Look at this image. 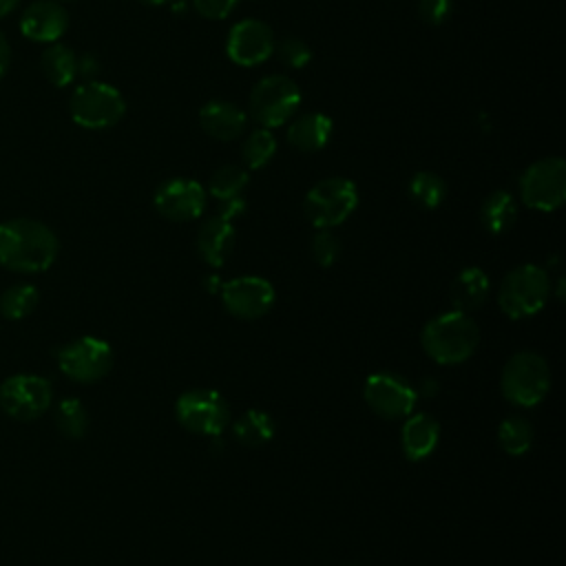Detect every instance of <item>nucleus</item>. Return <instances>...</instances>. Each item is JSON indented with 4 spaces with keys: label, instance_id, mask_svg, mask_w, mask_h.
I'll use <instances>...</instances> for the list:
<instances>
[{
    "label": "nucleus",
    "instance_id": "nucleus-37",
    "mask_svg": "<svg viewBox=\"0 0 566 566\" xmlns=\"http://www.w3.org/2000/svg\"><path fill=\"white\" fill-rule=\"evenodd\" d=\"M9 60H11V49H9L7 38H4L2 31H0V77L4 75V71H7V66H9Z\"/></svg>",
    "mask_w": 566,
    "mask_h": 566
},
{
    "label": "nucleus",
    "instance_id": "nucleus-28",
    "mask_svg": "<svg viewBox=\"0 0 566 566\" xmlns=\"http://www.w3.org/2000/svg\"><path fill=\"white\" fill-rule=\"evenodd\" d=\"M40 301L38 287L31 283H15L7 287L0 296V314L11 321H20L29 316Z\"/></svg>",
    "mask_w": 566,
    "mask_h": 566
},
{
    "label": "nucleus",
    "instance_id": "nucleus-31",
    "mask_svg": "<svg viewBox=\"0 0 566 566\" xmlns=\"http://www.w3.org/2000/svg\"><path fill=\"white\" fill-rule=\"evenodd\" d=\"M310 252H312V259L321 265V268H329L338 261L340 256V241L329 232V230H318L314 237H312V243H310Z\"/></svg>",
    "mask_w": 566,
    "mask_h": 566
},
{
    "label": "nucleus",
    "instance_id": "nucleus-34",
    "mask_svg": "<svg viewBox=\"0 0 566 566\" xmlns=\"http://www.w3.org/2000/svg\"><path fill=\"white\" fill-rule=\"evenodd\" d=\"M237 2L239 0H192L197 13L203 18H210V20L226 18L237 7Z\"/></svg>",
    "mask_w": 566,
    "mask_h": 566
},
{
    "label": "nucleus",
    "instance_id": "nucleus-5",
    "mask_svg": "<svg viewBox=\"0 0 566 566\" xmlns=\"http://www.w3.org/2000/svg\"><path fill=\"white\" fill-rule=\"evenodd\" d=\"M358 206V188L345 177H327L314 184L303 201V212L316 230L340 226Z\"/></svg>",
    "mask_w": 566,
    "mask_h": 566
},
{
    "label": "nucleus",
    "instance_id": "nucleus-39",
    "mask_svg": "<svg viewBox=\"0 0 566 566\" xmlns=\"http://www.w3.org/2000/svg\"><path fill=\"white\" fill-rule=\"evenodd\" d=\"M221 285H223V281H219V276H208L206 279V290L208 292H219Z\"/></svg>",
    "mask_w": 566,
    "mask_h": 566
},
{
    "label": "nucleus",
    "instance_id": "nucleus-27",
    "mask_svg": "<svg viewBox=\"0 0 566 566\" xmlns=\"http://www.w3.org/2000/svg\"><path fill=\"white\" fill-rule=\"evenodd\" d=\"M250 177L248 170L234 164H226L221 168H217L210 175L208 181V195H212L217 201H226V199H234L241 197V192L245 190Z\"/></svg>",
    "mask_w": 566,
    "mask_h": 566
},
{
    "label": "nucleus",
    "instance_id": "nucleus-15",
    "mask_svg": "<svg viewBox=\"0 0 566 566\" xmlns=\"http://www.w3.org/2000/svg\"><path fill=\"white\" fill-rule=\"evenodd\" d=\"M274 33L265 22L245 18L230 29L226 53L239 66H256L274 53Z\"/></svg>",
    "mask_w": 566,
    "mask_h": 566
},
{
    "label": "nucleus",
    "instance_id": "nucleus-18",
    "mask_svg": "<svg viewBox=\"0 0 566 566\" xmlns=\"http://www.w3.org/2000/svg\"><path fill=\"white\" fill-rule=\"evenodd\" d=\"M199 124L212 139L230 142L245 130V113L228 99H212L199 111Z\"/></svg>",
    "mask_w": 566,
    "mask_h": 566
},
{
    "label": "nucleus",
    "instance_id": "nucleus-29",
    "mask_svg": "<svg viewBox=\"0 0 566 566\" xmlns=\"http://www.w3.org/2000/svg\"><path fill=\"white\" fill-rule=\"evenodd\" d=\"M55 427L66 438H82L88 429V411L77 398H64L55 407Z\"/></svg>",
    "mask_w": 566,
    "mask_h": 566
},
{
    "label": "nucleus",
    "instance_id": "nucleus-38",
    "mask_svg": "<svg viewBox=\"0 0 566 566\" xmlns=\"http://www.w3.org/2000/svg\"><path fill=\"white\" fill-rule=\"evenodd\" d=\"M18 4H20V0H0V18L9 15Z\"/></svg>",
    "mask_w": 566,
    "mask_h": 566
},
{
    "label": "nucleus",
    "instance_id": "nucleus-36",
    "mask_svg": "<svg viewBox=\"0 0 566 566\" xmlns=\"http://www.w3.org/2000/svg\"><path fill=\"white\" fill-rule=\"evenodd\" d=\"M97 71H99V62H97V57H95V55L86 53V55L77 57V75H82V77H88V80H91Z\"/></svg>",
    "mask_w": 566,
    "mask_h": 566
},
{
    "label": "nucleus",
    "instance_id": "nucleus-11",
    "mask_svg": "<svg viewBox=\"0 0 566 566\" xmlns=\"http://www.w3.org/2000/svg\"><path fill=\"white\" fill-rule=\"evenodd\" d=\"M57 365L75 382H95L113 367V349L104 338L82 336L57 349Z\"/></svg>",
    "mask_w": 566,
    "mask_h": 566
},
{
    "label": "nucleus",
    "instance_id": "nucleus-12",
    "mask_svg": "<svg viewBox=\"0 0 566 566\" xmlns=\"http://www.w3.org/2000/svg\"><path fill=\"white\" fill-rule=\"evenodd\" d=\"M53 402V387L44 376L15 374L0 385V407L15 420H35Z\"/></svg>",
    "mask_w": 566,
    "mask_h": 566
},
{
    "label": "nucleus",
    "instance_id": "nucleus-21",
    "mask_svg": "<svg viewBox=\"0 0 566 566\" xmlns=\"http://www.w3.org/2000/svg\"><path fill=\"white\" fill-rule=\"evenodd\" d=\"M332 137V119L323 113H303L287 126V142L303 153H316Z\"/></svg>",
    "mask_w": 566,
    "mask_h": 566
},
{
    "label": "nucleus",
    "instance_id": "nucleus-16",
    "mask_svg": "<svg viewBox=\"0 0 566 566\" xmlns=\"http://www.w3.org/2000/svg\"><path fill=\"white\" fill-rule=\"evenodd\" d=\"M69 27L66 9L55 0H35L20 15V31L33 42H57Z\"/></svg>",
    "mask_w": 566,
    "mask_h": 566
},
{
    "label": "nucleus",
    "instance_id": "nucleus-23",
    "mask_svg": "<svg viewBox=\"0 0 566 566\" xmlns=\"http://www.w3.org/2000/svg\"><path fill=\"white\" fill-rule=\"evenodd\" d=\"M274 431H276V424L272 416L263 409H248L232 424L234 440L243 447L268 444L274 438Z\"/></svg>",
    "mask_w": 566,
    "mask_h": 566
},
{
    "label": "nucleus",
    "instance_id": "nucleus-40",
    "mask_svg": "<svg viewBox=\"0 0 566 566\" xmlns=\"http://www.w3.org/2000/svg\"><path fill=\"white\" fill-rule=\"evenodd\" d=\"M146 2H150V4H164V2H170V0H146Z\"/></svg>",
    "mask_w": 566,
    "mask_h": 566
},
{
    "label": "nucleus",
    "instance_id": "nucleus-17",
    "mask_svg": "<svg viewBox=\"0 0 566 566\" xmlns=\"http://www.w3.org/2000/svg\"><path fill=\"white\" fill-rule=\"evenodd\" d=\"M440 442V424L429 413H409L400 431V449L407 460L422 462L427 460Z\"/></svg>",
    "mask_w": 566,
    "mask_h": 566
},
{
    "label": "nucleus",
    "instance_id": "nucleus-10",
    "mask_svg": "<svg viewBox=\"0 0 566 566\" xmlns=\"http://www.w3.org/2000/svg\"><path fill=\"white\" fill-rule=\"evenodd\" d=\"M363 398L376 416L385 420H400L413 413L418 391L411 382H407V378L394 371H376L367 376L363 385Z\"/></svg>",
    "mask_w": 566,
    "mask_h": 566
},
{
    "label": "nucleus",
    "instance_id": "nucleus-30",
    "mask_svg": "<svg viewBox=\"0 0 566 566\" xmlns=\"http://www.w3.org/2000/svg\"><path fill=\"white\" fill-rule=\"evenodd\" d=\"M274 153H276V139H274V135L270 133V128H263V126L256 128V130H252V133L245 137L243 146H241L243 161H245V166L252 168V170L263 168V166L274 157Z\"/></svg>",
    "mask_w": 566,
    "mask_h": 566
},
{
    "label": "nucleus",
    "instance_id": "nucleus-3",
    "mask_svg": "<svg viewBox=\"0 0 566 566\" xmlns=\"http://www.w3.org/2000/svg\"><path fill=\"white\" fill-rule=\"evenodd\" d=\"M553 292L551 276L544 268L535 263H524L511 270L497 290V305L509 318L535 316L548 301Z\"/></svg>",
    "mask_w": 566,
    "mask_h": 566
},
{
    "label": "nucleus",
    "instance_id": "nucleus-8",
    "mask_svg": "<svg viewBox=\"0 0 566 566\" xmlns=\"http://www.w3.org/2000/svg\"><path fill=\"white\" fill-rule=\"evenodd\" d=\"M177 422L199 436H219L230 422V407L217 389H188L175 402Z\"/></svg>",
    "mask_w": 566,
    "mask_h": 566
},
{
    "label": "nucleus",
    "instance_id": "nucleus-22",
    "mask_svg": "<svg viewBox=\"0 0 566 566\" xmlns=\"http://www.w3.org/2000/svg\"><path fill=\"white\" fill-rule=\"evenodd\" d=\"M517 219V203L509 190L491 192L480 208V221L489 234H504Z\"/></svg>",
    "mask_w": 566,
    "mask_h": 566
},
{
    "label": "nucleus",
    "instance_id": "nucleus-35",
    "mask_svg": "<svg viewBox=\"0 0 566 566\" xmlns=\"http://www.w3.org/2000/svg\"><path fill=\"white\" fill-rule=\"evenodd\" d=\"M243 210H245V201H243V197H234V199L219 201V210H217V214H219L221 219L234 221Z\"/></svg>",
    "mask_w": 566,
    "mask_h": 566
},
{
    "label": "nucleus",
    "instance_id": "nucleus-24",
    "mask_svg": "<svg viewBox=\"0 0 566 566\" xmlns=\"http://www.w3.org/2000/svg\"><path fill=\"white\" fill-rule=\"evenodd\" d=\"M42 73L53 86H69L77 77V55L71 46L53 42L42 53Z\"/></svg>",
    "mask_w": 566,
    "mask_h": 566
},
{
    "label": "nucleus",
    "instance_id": "nucleus-13",
    "mask_svg": "<svg viewBox=\"0 0 566 566\" xmlns=\"http://www.w3.org/2000/svg\"><path fill=\"white\" fill-rule=\"evenodd\" d=\"M219 294L226 312L243 321H256L265 316L276 301L274 285L263 276H237L226 281Z\"/></svg>",
    "mask_w": 566,
    "mask_h": 566
},
{
    "label": "nucleus",
    "instance_id": "nucleus-26",
    "mask_svg": "<svg viewBox=\"0 0 566 566\" xmlns=\"http://www.w3.org/2000/svg\"><path fill=\"white\" fill-rule=\"evenodd\" d=\"M497 442L509 455H524L533 444V424L524 416H509L497 427Z\"/></svg>",
    "mask_w": 566,
    "mask_h": 566
},
{
    "label": "nucleus",
    "instance_id": "nucleus-4",
    "mask_svg": "<svg viewBox=\"0 0 566 566\" xmlns=\"http://www.w3.org/2000/svg\"><path fill=\"white\" fill-rule=\"evenodd\" d=\"M502 396L522 409L539 405L551 389V369L537 352L513 354L500 376Z\"/></svg>",
    "mask_w": 566,
    "mask_h": 566
},
{
    "label": "nucleus",
    "instance_id": "nucleus-14",
    "mask_svg": "<svg viewBox=\"0 0 566 566\" xmlns=\"http://www.w3.org/2000/svg\"><path fill=\"white\" fill-rule=\"evenodd\" d=\"M208 192L201 184L184 177H172L164 181L153 197L157 212L168 221H192L206 210Z\"/></svg>",
    "mask_w": 566,
    "mask_h": 566
},
{
    "label": "nucleus",
    "instance_id": "nucleus-25",
    "mask_svg": "<svg viewBox=\"0 0 566 566\" xmlns=\"http://www.w3.org/2000/svg\"><path fill=\"white\" fill-rule=\"evenodd\" d=\"M409 197L416 206L424 208V210H433L438 208L444 197H447V184L442 181L440 175L431 172V170H420L409 179Z\"/></svg>",
    "mask_w": 566,
    "mask_h": 566
},
{
    "label": "nucleus",
    "instance_id": "nucleus-9",
    "mask_svg": "<svg viewBox=\"0 0 566 566\" xmlns=\"http://www.w3.org/2000/svg\"><path fill=\"white\" fill-rule=\"evenodd\" d=\"M522 201L539 212L557 210L566 199V164L562 157H544L520 177Z\"/></svg>",
    "mask_w": 566,
    "mask_h": 566
},
{
    "label": "nucleus",
    "instance_id": "nucleus-2",
    "mask_svg": "<svg viewBox=\"0 0 566 566\" xmlns=\"http://www.w3.org/2000/svg\"><path fill=\"white\" fill-rule=\"evenodd\" d=\"M424 354L438 365H460L473 356L480 329L471 314L451 310L433 316L420 336Z\"/></svg>",
    "mask_w": 566,
    "mask_h": 566
},
{
    "label": "nucleus",
    "instance_id": "nucleus-1",
    "mask_svg": "<svg viewBox=\"0 0 566 566\" xmlns=\"http://www.w3.org/2000/svg\"><path fill=\"white\" fill-rule=\"evenodd\" d=\"M57 237L42 221L18 217L0 223V265L13 272H44L57 259Z\"/></svg>",
    "mask_w": 566,
    "mask_h": 566
},
{
    "label": "nucleus",
    "instance_id": "nucleus-20",
    "mask_svg": "<svg viewBox=\"0 0 566 566\" xmlns=\"http://www.w3.org/2000/svg\"><path fill=\"white\" fill-rule=\"evenodd\" d=\"M489 290H491V283H489L486 272L482 268L469 265V268L460 270L458 276L453 279L449 298H451L453 310L469 314L484 305V301L489 298Z\"/></svg>",
    "mask_w": 566,
    "mask_h": 566
},
{
    "label": "nucleus",
    "instance_id": "nucleus-32",
    "mask_svg": "<svg viewBox=\"0 0 566 566\" xmlns=\"http://www.w3.org/2000/svg\"><path fill=\"white\" fill-rule=\"evenodd\" d=\"M274 53L290 69H303L312 57L310 46L298 38H283L279 44H274Z\"/></svg>",
    "mask_w": 566,
    "mask_h": 566
},
{
    "label": "nucleus",
    "instance_id": "nucleus-19",
    "mask_svg": "<svg viewBox=\"0 0 566 566\" xmlns=\"http://www.w3.org/2000/svg\"><path fill=\"white\" fill-rule=\"evenodd\" d=\"M234 226L228 219H221L219 214L210 217L208 221H203V226L197 232V250L199 256L210 265V268H221L232 248H234Z\"/></svg>",
    "mask_w": 566,
    "mask_h": 566
},
{
    "label": "nucleus",
    "instance_id": "nucleus-33",
    "mask_svg": "<svg viewBox=\"0 0 566 566\" xmlns=\"http://www.w3.org/2000/svg\"><path fill=\"white\" fill-rule=\"evenodd\" d=\"M418 13L427 24H442L451 13V0H418Z\"/></svg>",
    "mask_w": 566,
    "mask_h": 566
},
{
    "label": "nucleus",
    "instance_id": "nucleus-7",
    "mask_svg": "<svg viewBox=\"0 0 566 566\" xmlns=\"http://www.w3.org/2000/svg\"><path fill=\"white\" fill-rule=\"evenodd\" d=\"M301 104V91L287 75H268L254 84L248 97V108L254 122L263 128H276L292 119Z\"/></svg>",
    "mask_w": 566,
    "mask_h": 566
},
{
    "label": "nucleus",
    "instance_id": "nucleus-6",
    "mask_svg": "<svg viewBox=\"0 0 566 566\" xmlns=\"http://www.w3.org/2000/svg\"><path fill=\"white\" fill-rule=\"evenodd\" d=\"M69 111L77 126L102 130L115 126L124 117L126 102L115 86L88 80L73 91L69 99Z\"/></svg>",
    "mask_w": 566,
    "mask_h": 566
}]
</instances>
